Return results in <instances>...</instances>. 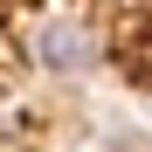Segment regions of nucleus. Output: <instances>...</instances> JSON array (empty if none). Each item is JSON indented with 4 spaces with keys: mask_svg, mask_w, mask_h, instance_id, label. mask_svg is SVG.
I'll list each match as a JSON object with an SVG mask.
<instances>
[]
</instances>
